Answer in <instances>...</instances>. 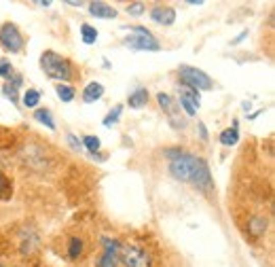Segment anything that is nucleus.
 Wrapping results in <instances>:
<instances>
[{"label":"nucleus","instance_id":"f257e3e1","mask_svg":"<svg viewBox=\"0 0 275 267\" xmlns=\"http://www.w3.org/2000/svg\"><path fill=\"white\" fill-rule=\"evenodd\" d=\"M40 68L45 70V75L49 79H57V81L72 79V64L55 51H45L40 55Z\"/></svg>","mask_w":275,"mask_h":267},{"label":"nucleus","instance_id":"f03ea898","mask_svg":"<svg viewBox=\"0 0 275 267\" xmlns=\"http://www.w3.org/2000/svg\"><path fill=\"white\" fill-rule=\"evenodd\" d=\"M178 72H180V81L184 83V87H191L195 91H208L214 87V81L210 79V75H206L204 70H199L195 66L182 64Z\"/></svg>","mask_w":275,"mask_h":267},{"label":"nucleus","instance_id":"7ed1b4c3","mask_svg":"<svg viewBox=\"0 0 275 267\" xmlns=\"http://www.w3.org/2000/svg\"><path fill=\"white\" fill-rule=\"evenodd\" d=\"M123 30H134L136 34L129 36L125 40V45L129 49H136V51H159L161 45L157 43V38L142 26H123Z\"/></svg>","mask_w":275,"mask_h":267},{"label":"nucleus","instance_id":"20e7f679","mask_svg":"<svg viewBox=\"0 0 275 267\" xmlns=\"http://www.w3.org/2000/svg\"><path fill=\"white\" fill-rule=\"evenodd\" d=\"M119 263H123L127 267H151L148 255L136 244H121L119 246Z\"/></svg>","mask_w":275,"mask_h":267},{"label":"nucleus","instance_id":"39448f33","mask_svg":"<svg viewBox=\"0 0 275 267\" xmlns=\"http://www.w3.org/2000/svg\"><path fill=\"white\" fill-rule=\"evenodd\" d=\"M195 161H197V157L186 155V153H180L176 159H171V161H169V174L176 178V180L189 182V180H191V172H193Z\"/></svg>","mask_w":275,"mask_h":267},{"label":"nucleus","instance_id":"423d86ee","mask_svg":"<svg viewBox=\"0 0 275 267\" xmlns=\"http://www.w3.org/2000/svg\"><path fill=\"white\" fill-rule=\"evenodd\" d=\"M0 45L11 53H19L23 49V36L15 23H5L0 28Z\"/></svg>","mask_w":275,"mask_h":267},{"label":"nucleus","instance_id":"0eeeda50","mask_svg":"<svg viewBox=\"0 0 275 267\" xmlns=\"http://www.w3.org/2000/svg\"><path fill=\"white\" fill-rule=\"evenodd\" d=\"M191 185H195L197 189H201V191H212V174H210V167H208V163L201 159V157H197V161H195V165H193V172H191Z\"/></svg>","mask_w":275,"mask_h":267},{"label":"nucleus","instance_id":"6e6552de","mask_svg":"<svg viewBox=\"0 0 275 267\" xmlns=\"http://www.w3.org/2000/svg\"><path fill=\"white\" fill-rule=\"evenodd\" d=\"M102 244H104V255H102V259H99L97 267H117L121 244L117 240H110V237H102Z\"/></svg>","mask_w":275,"mask_h":267},{"label":"nucleus","instance_id":"1a4fd4ad","mask_svg":"<svg viewBox=\"0 0 275 267\" xmlns=\"http://www.w3.org/2000/svg\"><path fill=\"white\" fill-rule=\"evenodd\" d=\"M180 91H182V93H180V104H182L184 112H186L189 117L197 115V108L201 106V95H199V91H195V89H191V87H182Z\"/></svg>","mask_w":275,"mask_h":267},{"label":"nucleus","instance_id":"9d476101","mask_svg":"<svg viewBox=\"0 0 275 267\" xmlns=\"http://www.w3.org/2000/svg\"><path fill=\"white\" fill-rule=\"evenodd\" d=\"M157 102H159V106H161L163 110H165V115L169 117V121L173 123V128H184V121H180L178 119V110H176V102L171 100V95H167V93H159L157 95Z\"/></svg>","mask_w":275,"mask_h":267},{"label":"nucleus","instance_id":"9b49d317","mask_svg":"<svg viewBox=\"0 0 275 267\" xmlns=\"http://www.w3.org/2000/svg\"><path fill=\"white\" fill-rule=\"evenodd\" d=\"M151 17H153L157 23H161V26H171L173 21H176V11H173V7L159 5V7H153Z\"/></svg>","mask_w":275,"mask_h":267},{"label":"nucleus","instance_id":"f8f14e48","mask_svg":"<svg viewBox=\"0 0 275 267\" xmlns=\"http://www.w3.org/2000/svg\"><path fill=\"white\" fill-rule=\"evenodd\" d=\"M89 13L93 17H102V19H114L117 17V9L110 7L108 3H89Z\"/></svg>","mask_w":275,"mask_h":267},{"label":"nucleus","instance_id":"ddd939ff","mask_svg":"<svg viewBox=\"0 0 275 267\" xmlns=\"http://www.w3.org/2000/svg\"><path fill=\"white\" fill-rule=\"evenodd\" d=\"M104 95V85L102 83H89V85L85 87V91H83V102H87V104H93V102H97L99 98Z\"/></svg>","mask_w":275,"mask_h":267},{"label":"nucleus","instance_id":"4468645a","mask_svg":"<svg viewBox=\"0 0 275 267\" xmlns=\"http://www.w3.org/2000/svg\"><path fill=\"white\" fill-rule=\"evenodd\" d=\"M19 85H21V77H15V75H13V79L7 81V83H5V87H3L5 95L11 98V102H13V104H19V98H17V87H19Z\"/></svg>","mask_w":275,"mask_h":267},{"label":"nucleus","instance_id":"2eb2a0df","mask_svg":"<svg viewBox=\"0 0 275 267\" xmlns=\"http://www.w3.org/2000/svg\"><path fill=\"white\" fill-rule=\"evenodd\" d=\"M146 102H148V91L146 89H136L132 95L127 98L129 108H144Z\"/></svg>","mask_w":275,"mask_h":267},{"label":"nucleus","instance_id":"dca6fc26","mask_svg":"<svg viewBox=\"0 0 275 267\" xmlns=\"http://www.w3.org/2000/svg\"><path fill=\"white\" fill-rule=\"evenodd\" d=\"M220 142L224 147H233L239 142V130H237V121H233V128H229V130H222L220 132Z\"/></svg>","mask_w":275,"mask_h":267},{"label":"nucleus","instance_id":"f3484780","mask_svg":"<svg viewBox=\"0 0 275 267\" xmlns=\"http://www.w3.org/2000/svg\"><path fill=\"white\" fill-rule=\"evenodd\" d=\"M248 231H250L254 237H260V235L267 231V219H263V216H254V219L248 223Z\"/></svg>","mask_w":275,"mask_h":267},{"label":"nucleus","instance_id":"a211bd4d","mask_svg":"<svg viewBox=\"0 0 275 267\" xmlns=\"http://www.w3.org/2000/svg\"><path fill=\"white\" fill-rule=\"evenodd\" d=\"M34 119L40 121L42 125H47L49 130H55V121H53V115L47 110V108H36L34 110Z\"/></svg>","mask_w":275,"mask_h":267},{"label":"nucleus","instance_id":"6ab92c4d","mask_svg":"<svg viewBox=\"0 0 275 267\" xmlns=\"http://www.w3.org/2000/svg\"><path fill=\"white\" fill-rule=\"evenodd\" d=\"M81 36H83V43L85 45H93L97 40V30L89 23H83L81 26Z\"/></svg>","mask_w":275,"mask_h":267},{"label":"nucleus","instance_id":"aec40b11","mask_svg":"<svg viewBox=\"0 0 275 267\" xmlns=\"http://www.w3.org/2000/svg\"><path fill=\"white\" fill-rule=\"evenodd\" d=\"M55 91H57V98H60L62 102H72V100H74V87H72V85H66V83H60Z\"/></svg>","mask_w":275,"mask_h":267},{"label":"nucleus","instance_id":"412c9836","mask_svg":"<svg viewBox=\"0 0 275 267\" xmlns=\"http://www.w3.org/2000/svg\"><path fill=\"white\" fill-rule=\"evenodd\" d=\"M38 102H40V91H38V89H28V91L23 93V106L36 108Z\"/></svg>","mask_w":275,"mask_h":267},{"label":"nucleus","instance_id":"4be33fe9","mask_svg":"<svg viewBox=\"0 0 275 267\" xmlns=\"http://www.w3.org/2000/svg\"><path fill=\"white\" fill-rule=\"evenodd\" d=\"M81 142H83V147H85L87 151L91 153V155H95V153L99 151V147H102V142H99V138H97V136H85Z\"/></svg>","mask_w":275,"mask_h":267},{"label":"nucleus","instance_id":"5701e85b","mask_svg":"<svg viewBox=\"0 0 275 267\" xmlns=\"http://www.w3.org/2000/svg\"><path fill=\"white\" fill-rule=\"evenodd\" d=\"M68 255H70V259H79L83 255V240H79V237H72L70 244H68Z\"/></svg>","mask_w":275,"mask_h":267},{"label":"nucleus","instance_id":"b1692460","mask_svg":"<svg viewBox=\"0 0 275 267\" xmlns=\"http://www.w3.org/2000/svg\"><path fill=\"white\" fill-rule=\"evenodd\" d=\"M121 112H123V106H121V104H119V106H114V110H110V112H108V115L104 117V125H106V128H110L112 123H117V121H119Z\"/></svg>","mask_w":275,"mask_h":267},{"label":"nucleus","instance_id":"393cba45","mask_svg":"<svg viewBox=\"0 0 275 267\" xmlns=\"http://www.w3.org/2000/svg\"><path fill=\"white\" fill-rule=\"evenodd\" d=\"M125 11H127V15H134V17H140V15H142V13H144V11H146V5H144V3H129Z\"/></svg>","mask_w":275,"mask_h":267},{"label":"nucleus","instance_id":"a878e982","mask_svg":"<svg viewBox=\"0 0 275 267\" xmlns=\"http://www.w3.org/2000/svg\"><path fill=\"white\" fill-rule=\"evenodd\" d=\"M0 77L5 81H11L13 79V66L11 62H0Z\"/></svg>","mask_w":275,"mask_h":267},{"label":"nucleus","instance_id":"bb28decb","mask_svg":"<svg viewBox=\"0 0 275 267\" xmlns=\"http://www.w3.org/2000/svg\"><path fill=\"white\" fill-rule=\"evenodd\" d=\"M68 142H70V147L74 149V151H83V142H81L74 134H68Z\"/></svg>","mask_w":275,"mask_h":267},{"label":"nucleus","instance_id":"cd10ccee","mask_svg":"<svg viewBox=\"0 0 275 267\" xmlns=\"http://www.w3.org/2000/svg\"><path fill=\"white\" fill-rule=\"evenodd\" d=\"M197 128H199V134H201V138H204V140H208V130H206V125H204V123H197Z\"/></svg>","mask_w":275,"mask_h":267},{"label":"nucleus","instance_id":"c85d7f7f","mask_svg":"<svg viewBox=\"0 0 275 267\" xmlns=\"http://www.w3.org/2000/svg\"><path fill=\"white\" fill-rule=\"evenodd\" d=\"M245 36H248V30H243V32H241V34H239L235 40H231V45H239V43H241V40H243Z\"/></svg>","mask_w":275,"mask_h":267},{"label":"nucleus","instance_id":"c756f323","mask_svg":"<svg viewBox=\"0 0 275 267\" xmlns=\"http://www.w3.org/2000/svg\"><path fill=\"white\" fill-rule=\"evenodd\" d=\"M5 185H7V182H5V176H3V174H0V193H3V189H5Z\"/></svg>","mask_w":275,"mask_h":267},{"label":"nucleus","instance_id":"7c9ffc66","mask_svg":"<svg viewBox=\"0 0 275 267\" xmlns=\"http://www.w3.org/2000/svg\"><path fill=\"white\" fill-rule=\"evenodd\" d=\"M0 267H5V265H0Z\"/></svg>","mask_w":275,"mask_h":267}]
</instances>
